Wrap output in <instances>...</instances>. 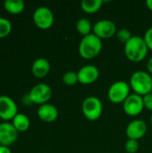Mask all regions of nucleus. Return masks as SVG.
Listing matches in <instances>:
<instances>
[{
	"instance_id": "3",
	"label": "nucleus",
	"mask_w": 152,
	"mask_h": 153,
	"mask_svg": "<svg viewBox=\"0 0 152 153\" xmlns=\"http://www.w3.org/2000/svg\"><path fill=\"white\" fill-rule=\"evenodd\" d=\"M131 88L135 94L142 97L152 92V78L150 74L144 71H137L130 79Z\"/></svg>"
},
{
	"instance_id": "29",
	"label": "nucleus",
	"mask_w": 152,
	"mask_h": 153,
	"mask_svg": "<svg viewBox=\"0 0 152 153\" xmlns=\"http://www.w3.org/2000/svg\"><path fill=\"white\" fill-rule=\"evenodd\" d=\"M146 4H147V7L152 11V0H147L146 1Z\"/></svg>"
},
{
	"instance_id": "12",
	"label": "nucleus",
	"mask_w": 152,
	"mask_h": 153,
	"mask_svg": "<svg viewBox=\"0 0 152 153\" xmlns=\"http://www.w3.org/2000/svg\"><path fill=\"white\" fill-rule=\"evenodd\" d=\"M77 75H78L79 82L82 84H91L98 80L99 76V72L96 66L88 65L82 66L78 71Z\"/></svg>"
},
{
	"instance_id": "4",
	"label": "nucleus",
	"mask_w": 152,
	"mask_h": 153,
	"mask_svg": "<svg viewBox=\"0 0 152 153\" xmlns=\"http://www.w3.org/2000/svg\"><path fill=\"white\" fill-rule=\"evenodd\" d=\"M82 109L84 117L90 121H95L101 117L103 111V105L99 98L91 96L86 98L83 100Z\"/></svg>"
},
{
	"instance_id": "26",
	"label": "nucleus",
	"mask_w": 152,
	"mask_h": 153,
	"mask_svg": "<svg viewBox=\"0 0 152 153\" xmlns=\"http://www.w3.org/2000/svg\"><path fill=\"white\" fill-rule=\"evenodd\" d=\"M22 102L24 105H26V106H30V104H32V102H31V100H30V99L29 94L24 95V96L22 97Z\"/></svg>"
},
{
	"instance_id": "6",
	"label": "nucleus",
	"mask_w": 152,
	"mask_h": 153,
	"mask_svg": "<svg viewBox=\"0 0 152 153\" xmlns=\"http://www.w3.org/2000/svg\"><path fill=\"white\" fill-rule=\"evenodd\" d=\"M32 18L34 24L41 30L49 29L53 25L55 20L52 11L46 6L38 7L34 11Z\"/></svg>"
},
{
	"instance_id": "17",
	"label": "nucleus",
	"mask_w": 152,
	"mask_h": 153,
	"mask_svg": "<svg viewBox=\"0 0 152 153\" xmlns=\"http://www.w3.org/2000/svg\"><path fill=\"white\" fill-rule=\"evenodd\" d=\"M4 8L11 14H19L24 10L25 4L22 0H6L4 3Z\"/></svg>"
},
{
	"instance_id": "23",
	"label": "nucleus",
	"mask_w": 152,
	"mask_h": 153,
	"mask_svg": "<svg viewBox=\"0 0 152 153\" xmlns=\"http://www.w3.org/2000/svg\"><path fill=\"white\" fill-rule=\"evenodd\" d=\"M139 150V143L136 140L128 139L125 143V151L128 153H136Z\"/></svg>"
},
{
	"instance_id": "10",
	"label": "nucleus",
	"mask_w": 152,
	"mask_h": 153,
	"mask_svg": "<svg viewBox=\"0 0 152 153\" xmlns=\"http://www.w3.org/2000/svg\"><path fill=\"white\" fill-rule=\"evenodd\" d=\"M93 31L100 39H110L117 32L116 24L110 20H100L97 22L93 27Z\"/></svg>"
},
{
	"instance_id": "28",
	"label": "nucleus",
	"mask_w": 152,
	"mask_h": 153,
	"mask_svg": "<svg viewBox=\"0 0 152 153\" xmlns=\"http://www.w3.org/2000/svg\"><path fill=\"white\" fill-rule=\"evenodd\" d=\"M147 69H148V71L152 74V57L148 61V64H147Z\"/></svg>"
},
{
	"instance_id": "30",
	"label": "nucleus",
	"mask_w": 152,
	"mask_h": 153,
	"mask_svg": "<svg viewBox=\"0 0 152 153\" xmlns=\"http://www.w3.org/2000/svg\"><path fill=\"white\" fill-rule=\"evenodd\" d=\"M151 124H152V115H151Z\"/></svg>"
},
{
	"instance_id": "27",
	"label": "nucleus",
	"mask_w": 152,
	"mask_h": 153,
	"mask_svg": "<svg viewBox=\"0 0 152 153\" xmlns=\"http://www.w3.org/2000/svg\"><path fill=\"white\" fill-rule=\"evenodd\" d=\"M0 153H12V151L9 149V147L0 145Z\"/></svg>"
},
{
	"instance_id": "20",
	"label": "nucleus",
	"mask_w": 152,
	"mask_h": 153,
	"mask_svg": "<svg viewBox=\"0 0 152 153\" xmlns=\"http://www.w3.org/2000/svg\"><path fill=\"white\" fill-rule=\"evenodd\" d=\"M12 31V23L11 22L4 18L0 17V39L7 37Z\"/></svg>"
},
{
	"instance_id": "19",
	"label": "nucleus",
	"mask_w": 152,
	"mask_h": 153,
	"mask_svg": "<svg viewBox=\"0 0 152 153\" xmlns=\"http://www.w3.org/2000/svg\"><path fill=\"white\" fill-rule=\"evenodd\" d=\"M91 29H92V26H91L90 20H88L87 18H81L78 20L76 23V30L80 34L83 36H87L90 34Z\"/></svg>"
},
{
	"instance_id": "5",
	"label": "nucleus",
	"mask_w": 152,
	"mask_h": 153,
	"mask_svg": "<svg viewBox=\"0 0 152 153\" xmlns=\"http://www.w3.org/2000/svg\"><path fill=\"white\" fill-rule=\"evenodd\" d=\"M130 95V86L126 82L118 81L114 82L108 89V97L112 103H124Z\"/></svg>"
},
{
	"instance_id": "13",
	"label": "nucleus",
	"mask_w": 152,
	"mask_h": 153,
	"mask_svg": "<svg viewBox=\"0 0 152 153\" xmlns=\"http://www.w3.org/2000/svg\"><path fill=\"white\" fill-rule=\"evenodd\" d=\"M147 132V125L143 120L137 119L132 121L126 127V135L128 139L136 140L142 138Z\"/></svg>"
},
{
	"instance_id": "11",
	"label": "nucleus",
	"mask_w": 152,
	"mask_h": 153,
	"mask_svg": "<svg viewBox=\"0 0 152 153\" xmlns=\"http://www.w3.org/2000/svg\"><path fill=\"white\" fill-rule=\"evenodd\" d=\"M18 132L10 122H3L0 125V145L9 147L17 140Z\"/></svg>"
},
{
	"instance_id": "22",
	"label": "nucleus",
	"mask_w": 152,
	"mask_h": 153,
	"mask_svg": "<svg viewBox=\"0 0 152 153\" xmlns=\"http://www.w3.org/2000/svg\"><path fill=\"white\" fill-rule=\"evenodd\" d=\"M116 37H117V39H118V40L120 42L125 44L131 39L133 35H132V33H131V31L129 30H127V29H120L116 32Z\"/></svg>"
},
{
	"instance_id": "21",
	"label": "nucleus",
	"mask_w": 152,
	"mask_h": 153,
	"mask_svg": "<svg viewBox=\"0 0 152 153\" xmlns=\"http://www.w3.org/2000/svg\"><path fill=\"white\" fill-rule=\"evenodd\" d=\"M63 82L68 86H73L74 84H76V82H78V75L77 73H74L73 71H69L66 72L64 75H63Z\"/></svg>"
},
{
	"instance_id": "8",
	"label": "nucleus",
	"mask_w": 152,
	"mask_h": 153,
	"mask_svg": "<svg viewBox=\"0 0 152 153\" xmlns=\"http://www.w3.org/2000/svg\"><path fill=\"white\" fill-rule=\"evenodd\" d=\"M18 114V108L15 101L9 96H0V118L4 121L13 120Z\"/></svg>"
},
{
	"instance_id": "16",
	"label": "nucleus",
	"mask_w": 152,
	"mask_h": 153,
	"mask_svg": "<svg viewBox=\"0 0 152 153\" xmlns=\"http://www.w3.org/2000/svg\"><path fill=\"white\" fill-rule=\"evenodd\" d=\"M12 124L18 133L26 132L30 126L29 117L22 113H18L12 120Z\"/></svg>"
},
{
	"instance_id": "2",
	"label": "nucleus",
	"mask_w": 152,
	"mask_h": 153,
	"mask_svg": "<svg viewBox=\"0 0 152 153\" xmlns=\"http://www.w3.org/2000/svg\"><path fill=\"white\" fill-rule=\"evenodd\" d=\"M102 50V40L94 33L84 36L79 45V54L84 59H93Z\"/></svg>"
},
{
	"instance_id": "15",
	"label": "nucleus",
	"mask_w": 152,
	"mask_h": 153,
	"mask_svg": "<svg viewBox=\"0 0 152 153\" xmlns=\"http://www.w3.org/2000/svg\"><path fill=\"white\" fill-rule=\"evenodd\" d=\"M50 71V64L49 62L43 57H39L36 59L31 65L32 74L37 78H43L48 74Z\"/></svg>"
},
{
	"instance_id": "14",
	"label": "nucleus",
	"mask_w": 152,
	"mask_h": 153,
	"mask_svg": "<svg viewBox=\"0 0 152 153\" xmlns=\"http://www.w3.org/2000/svg\"><path fill=\"white\" fill-rule=\"evenodd\" d=\"M37 114L39 117L46 123H52L56 121V118L58 117L57 108L54 105L48 104V103L39 106L37 111Z\"/></svg>"
},
{
	"instance_id": "25",
	"label": "nucleus",
	"mask_w": 152,
	"mask_h": 153,
	"mask_svg": "<svg viewBox=\"0 0 152 153\" xmlns=\"http://www.w3.org/2000/svg\"><path fill=\"white\" fill-rule=\"evenodd\" d=\"M142 99H143L144 108H146L148 110L152 111V92L143 96Z\"/></svg>"
},
{
	"instance_id": "24",
	"label": "nucleus",
	"mask_w": 152,
	"mask_h": 153,
	"mask_svg": "<svg viewBox=\"0 0 152 153\" xmlns=\"http://www.w3.org/2000/svg\"><path fill=\"white\" fill-rule=\"evenodd\" d=\"M143 39H144V41H145L148 48L152 50V27L147 30Z\"/></svg>"
},
{
	"instance_id": "1",
	"label": "nucleus",
	"mask_w": 152,
	"mask_h": 153,
	"mask_svg": "<svg viewBox=\"0 0 152 153\" xmlns=\"http://www.w3.org/2000/svg\"><path fill=\"white\" fill-rule=\"evenodd\" d=\"M149 48L144 39L140 36H133L131 39L125 44V56L132 62L142 61L146 57Z\"/></svg>"
},
{
	"instance_id": "7",
	"label": "nucleus",
	"mask_w": 152,
	"mask_h": 153,
	"mask_svg": "<svg viewBox=\"0 0 152 153\" xmlns=\"http://www.w3.org/2000/svg\"><path fill=\"white\" fill-rule=\"evenodd\" d=\"M32 103L38 105H44L52 97V90L49 85L46 83H39L31 88L28 93Z\"/></svg>"
},
{
	"instance_id": "31",
	"label": "nucleus",
	"mask_w": 152,
	"mask_h": 153,
	"mask_svg": "<svg viewBox=\"0 0 152 153\" xmlns=\"http://www.w3.org/2000/svg\"><path fill=\"white\" fill-rule=\"evenodd\" d=\"M1 120H2V119H1V118H0V125H1Z\"/></svg>"
},
{
	"instance_id": "9",
	"label": "nucleus",
	"mask_w": 152,
	"mask_h": 153,
	"mask_svg": "<svg viewBox=\"0 0 152 153\" xmlns=\"http://www.w3.org/2000/svg\"><path fill=\"white\" fill-rule=\"evenodd\" d=\"M123 108L125 113L128 116H138L144 108L142 97L135 93L130 94L129 97L123 103Z\"/></svg>"
},
{
	"instance_id": "18",
	"label": "nucleus",
	"mask_w": 152,
	"mask_h": 153,
	"mask_svg": "<svg viewBox=\"0 0 152 153\" xmlns=\"http://www.w3.org/2000/svg\"><path fill=\"white\" fill-rule=\"evenodd\" d=\"M103 4L102 0H83L81 4L82 9L88 13L98 12Z\"/></svg>"
}]
</instances>
